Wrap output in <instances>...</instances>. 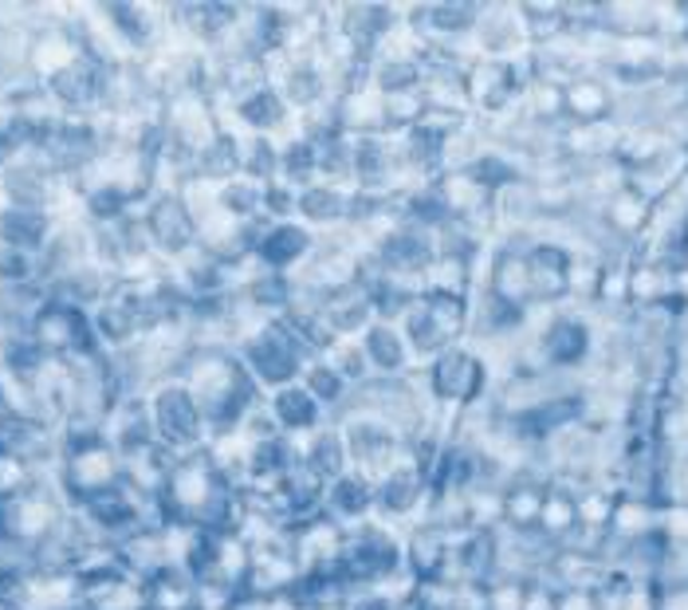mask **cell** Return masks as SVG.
Here are the masks:
<instances>
[{
    "mask_svg": "<svg viewBox=\"0 0 688 610\" xmlns=\"http://www.w3.org/2000/svg\"><path fill=\"white\" fill-rule=\"evenodd\" d=\"M319 248V233L304 221H264L256 228L252 260L272 275H295Z\"/></svg>",
    "mask_w": 688,
    "mask_h": 610,
    "instance_id": "6",
    "label": "cell"
},
{
    "mask_svg": "<svg viewBox=\"0 0 688 610\" xmlns=\"http://www.w3.org/2000/svg\"><path fill=\"white\" fill-rule=\"evenodd\" d=\"M614 87L598 75H579L570 79L562 87V110L574 127H598V122H609L614 115Z\"/></svg>",
    "mask_w": 688,
    "mask_h": 610,
    "instance_id": "19",
    "label": "cell"
},
{
    "mask_svg": "<svg viewBox=\"0 0 688 610\" xmlns=\"http://www.w3.org/2000/svg\"><path fill=\"white\" fill-rule=\"evenodd\" d=\"M323 512L343 528H358V524L378 516V484L363 472H343L339 481L327 484L323 492Z\"/></svg>",
    "mask_w": 688,
    "mask_h": 610,
    "instance_id": "12",
    "label": "cell"
},
{
    "mask_svg": "<svg viewBox=\"0 0 688 610\" xmlns=\"http://www.w3.org/2000/svg\"><path fill=\"white\" fill-rule=\"evenodd\" d=\"M299 383L307 386V390H311V398L319 406H323V410H334V406H343L346 398H351L354 394V386L346 383L343 374L334 371L331 363H327L323 354H319V359H315L311 366H307L304 371V378H299Z\"/></svg>",
    "mask_w": 688,
    "mask_h": 610,
    "instance_id": "25",
    "label": "cell"
},
{
    "mask_svg": "<svg viewBox=\"0 0 688 610\" xmlns=\"http://www.w3.org/2000/svg\"><path fill=\"white\" fill-rule=\"evenodd\" d=\"M570 268L574 248L550 241V236H527V275H531V304H559L570 295Z\"/></svg>",
    "mask_w": 688,
    "mask_h": 610,
    "instance_id": "8",
    "label": "cell"
},
{
    "mask_svg": "<svg viewBox=\"0 0 688 610\" xmlns=\"http://www.w3.org/2000/svg\"><path fill=\"white\" fill-rule=\"evenodd\" d=\"M555 610H602V599L594 587H562Z\"/></svg>",
    "mask_w": 688,
    "mask_h": 610,
    "instance_id": "32",
    "label": "cell"
},
{
    "mask_svg": "<svg viewBox=\"0 0 688 610\" xmlns=\"http://www.w3.org/2000/svg\"><path fill=\"white\" fill-rule=\"evenodd\" d=\"M491 386L488 359L476 347H449L425 366V390L437 406H449L452 413L476 410Z\"/></svg>",
    "mask_w": 688,
    "mask_h": 610,
    "instance_id": "3",
    "label": "cell"
},
{
    "mask_svg": "<svg viewBox=\"0 0 688 610\" xmlns=\"http://www.w3.org/2000/svg\"><path fill=\"white\" fill-rule=\"evenodd\" d=\"M83 508H87L91 524H95V528H103V531L127 528V524H134V516H138L134 492L122 489V484H110V489L87 496V501H83Z\"/></svg>",
    "mask_w": 688,
    "mask_h": 610,
    "instance_id": "23",
    "label": "cell"
},
{
    "mask_svg": "<svg viewBox=\"0 0 688 610\" xmlns=\"http://www.w3.org/2000/svg\"><path fill=\"white\" fill-rule=\"evenodd\" d=\"M146 233H150V241L169 256H189L197 245V236H201L197 233L193 213H189V206L177 193L157 197L154 206H150Z\"/></svg>",
    "mask_w": 688,
    "mask_h": 610,
    "instance_id": "11",
    "label": "cell"
},
{
    "mask_svg": "<svg viewBox=\"0 0 688 610\" xmlns=\"http://www.w3.org/2000/svg\"><path fill=\"white\" fill-rule=\"evenodd\" d=\"M323 359L334 366V371L343 374L354 390H358L366 378H373V371H370V363H366V351H363V343H358V339H334V343L323 351Z\"/></svg>",
    "mask_w": 688,
    "mask_h": 610,
    "instance_id": "26",
    "label": "cell"
},
{
    "mask_svg": "<svg viewBox=\"0 0 688 610\" xmlns=\"http://www.w3.org/2000/svg\"><path fill=\"white\" fill-rule=\"evenodd\" d=\"M268 418H272V425L284 437H292V442H304L307 433H315L319 425H327V410L311 398V390H307L304 383H292V386H280V390L268 394Z\"/></svg>",
    "mask_w": 688,
    "mask_h": 610,
    "instance_id": "10",
    "label": "cell"
},
{
    "mask_svg": "<svg viewBox=\"0 0 688 610\" xmlns=\"http://www.w3.org/2000/svg\"><path fill=\"white\" fill-rule=\"evenodd\" d=\"M579 528V492L570 489L567 481L550 477L547 501H543V516H539V536L550 543H567Z\"/></svg>",
    "mask_w": 688,
    "mask_h": 610,
    "instance_id": "21",
    "label": "cell"
},
{
    "mask_svg": "<svg viewBox=\"0 0 688 610\" xmlns=\"http://www.w3.org/2000/svg\"><path fill=\"white\" fill-rule=\"evenodd\" d=\"M476 16H481V4H461V0L417 4V9L402 12L405 28L422 39L425 48H461V44H472Z\"/></svg>",
    "mask_w": 688,
    "mask_h": 610,
    "instance_id": "7",
    "label": "cell"
},
{
    "mask_svg": "<svg viewBox=\"0 0 688 610\" xmlns=\"http://www.w3.org/2000/svg\"><path fill=\"white\" fill-rule=\"evenodd\" d=\"M32 339H36L44 351L91 354L95 351V324L71 304H48V307H39V315L32 319Z\"/></svg>",
    "mask_w": 688,
    "mask_h": 610,
    "instance_id": "9",
    "label": "cell"
},
{
    "mask_svg": "<svg viewBox=\"0 0 688 610\" xmlns=\"http://www.w3.org/2000/svg\"><path fill=\"white\" fill-rule=\"evenodd\" d=\"M398 327H402L405 343L413 351V363L429 366L437 354H444L449 347H461V339L468 335V295L422 288L413 295V304L405 307Z\"/></svg>",
    "mask_w": 688,
    "mask_h": 610,
    "instance_id": "2",
    "label": "cell"
},
{
    "mask_svg": "<svg viewBox=\"0 0 688 610\" xmlns=\"http://www.w3.org/2000/svg\"><path fill=\"white\" fill-rule=\"evenodd\" d=\"M358 343H363L366 363H370V371L378 374V378H402L410 366H417L413 363V351H410V343H405L402 327L390 324V319H373Z\"/></svg>",
    "mask_w": 688,
    "mask_h": 610,
    "instance_id": "16",
    "label": "cell"
},
{
    "mask_svg": "<svg viewBox=\"0 0 688 610\" xmlns=\"http://www.w3.org/2000/svg\"><path fill=\"white\" fill-rule=\"evenodd\" d=\"M48 233V221L44 213L32 206H9L0 213V241L4 248H24V253H36V245Z\"/></svg>",
    "mask_w": 688,
    "mask_h": 610,
    "instance_id": "24",
    "label": "cell"
},
{
    "mask_svg": "<svg viewBox=\"0 0 688 610\" xmlns=\"http://www.w3.org/2000/svg\"><path fill=\"white\" fill-rule=\"evenodd\" d=\"M559 607V590L550 587L547 579H527V599H523V610H555Z\"/></svg>",
    "mask_w": 688,
    "mask_h": 610,
    "instance_id": "31",
    "label": "cell"
},
{
    "mask_svg": "<svg viewBox=\"0 0 688 610\" xmlns=\"http://www.w3.org/2000/svg\"><path fill=\"white\" fill-rule=\"evenodd\" d=\"M48 91L63 107H91V103L103 95V68H98L95 59L79 56L71 59L63 71L48 75Z\"/></svg>",
    "mask_w": 688,
    "mask_h": 610,
    "instance_id": "20",
    "label": "cell"
},
{
    "mask_svg": "<svg viewBox=\"0 0 688 610\" xmlns=\"http://www.w3.org/2000/svg\"><path fill=\"white\" fill-rule=\"evenodd\" d=\"M299 445V465H304L307 472H311L315 481H339L343 472H351V457H346V442H343V430L334 422L319 425L315 433H307Z\"/></svg>",
    "mask_w": 688,
    "mask_h": 610,
    "instance_id": "17",
    "label": "cell"
},
{
    "mask_svg": "<svg viewBox=\"0 0 688 610\" xmlns=\"http://www.w3.org/2000/svg\"><path fill=\"white\" fill-rule=\"evenodd\" d=\"M535 347H539V359L547 366H579L586 363L594 339H590L586 319H579V315H555L539 331Z\"/></svg>",
    "mask_w": 688,
    "mask_h": 610,
    "instance_id": "15",
    "label": "cell"
},
{
    "mask_svg": "<svg viewBox=\"0 0 688 610\" xmlns=\"http://www.w3.org/2000/svg\"><path fill=\"white\" fill-rule=\"evenodd\" d=\"M233 115L240 118L245 134H260V138H284L287 130L295 127L292 107H287L284 95H280L272 83L260 87L256 95H248L245 103H236Z\"/></svg>",
    "mask_w": 688,
    "mask_h": 610,
    "instance_id": "18",
    "label": "cell"
},
{
    "mask_svg": "<svg viewBox=\"0 0 688 610\" xmlns=\"http://www.w3.org/2000/svg\"><path fill=\"white\" fill-rule=\"evenodd\" d=\"M527 579L523 575H496L488 583V610H523Z\"/></svg>",
    "mask_w": 688,
    "mask_h": 610,
    "instance_id": "27",
    "label": "cell"
},
{
    "mask_svg": "<svg viewBox=\"0 0 688 610\" xmlns=\"http://www.w3.org/2000/svg\"><path fill=\"white\" fill-rule=\"evenodd\" d=\"M32 275V253L24 248H0V280L4 284H24Z\"/></svg>",
    "mask_w": 688,
    "mask_h": 610,
    "instance_id": "30",
    "label": "cell"
},
{
    "mask_svg": "<svg viewBox=\"0 0 688 610\" xmlns=\"http://www.w3.org/2000/svg\"><path fill=\"white\" fill-rule=\"evenodd\" d=\"M343 430L346 457H351V469L370 477L373 484L382 481L393 465L402 461L405 449H410V437H405L390 418L370 410H351L343 422H334Z\"/></svg>",
    "mask_w": 688,
    "mask_h": 610,
    "instance_id": "4",
    "label": "cell"
},
{
    "mask_svg": "<svg viewBox=\"0 0 688 610\" xmlns=\"http://www.w3.org/2000/svg\"><path fill=\"white\" fill-rule=\"evenodd\" d=\"M319 315H323L331 339H363L366 327L378 319L370 288L366 284H354V288H346V292L323 295V300H319Z\"/></svg>",
    "mask_w": 688,
    "mask_h": 610,
    "instance_id": "14",
    "label": "cell"
},
{
    "mask_svg": "<svg viewBox=\"0 0 688 610\" xmlns=\"http://www.w3.org/2000/svg\"><path fill=\"white\" fill-rule=\"evenodd\" d=\"M649 216H653V201H649L641 189L629 186V181L606 197V221H609V228H614V233H621V236L645 233Z\"/></svg>",
    "mask_w": 688,
    "mask_h": 610,
    "instance_id": "22",
    "label": "cell"
},
{
    "mask_svg": "<svg viewBox=\"0 0 688 610\" xmlns=\"http://www.w3.org/2000/svg\"><path fill=\"white\" fill-rule=\"evenodd\" d=\"M107 16L118 24V32L130 39V44H146L150 36H154V24H150V12L138 9V4H115V9H107Z\"/></svg>",
    "mask_w": 688,
    "mask_h": 610,
    "instance_id": "28",
    "label": "cell"
},
{
    "mask_svg": "<svg viewBox=\"0 0 688 610\" xmlns=\"http://www.w3.org/2000/svg\"><path fill=\"white\" fill-rule=\"evenodd\" d=\"M550 477H531V472H511V481L503 484V528L511 536H539L543 501H547Z\"/></svg>",
    "mask_w": 688,
    "mask_h": 610,
    "instance_id": "13",
    "label": "cell"
},
{
    "mask_svg": "<svg viewBox=\"0 0 688 610\" xmlns=\"http://www.w3.org/2000/svg\"><path fill=\"white\" fill-rule=\"evenodd\" d=\"M661 536L677 548H688V501L661 508Z\"/></svg>",
    "mask_w": 688,
    "mask_h": 610,
    "instance_id": "29",
    "label": "cell"
},
{
    "mask_svg": "<svg viewBox=\"0 0 688 610\" xmlns=\"http://www.w3.org/2000/svg\"><path fill=\"white\" fill-rule=\"evenodd\" d=\"M657 610H688V579L657 595Z\"/></svg>",
    "mask_w": 688,
    "mask_h": 610,
    "instance_id": "33",
    "label": "cell"
},
{
    "mask_svg": "<svg viewBox=\"0 0 688 610\" xmlns=\"http://www.w3.org/2000/svg\"><path fill=\"white\" fill-rule=\"evenodd\" d=\"M315 359H319V354H315L280 315H264L260 324H252L240 335V363L248 366V374H252L256 386L264 394L299 383Z\"/></svg>",
    "mask_w": 688,
    "mask_h": 610,
    "instance_id": "1",
    "label": "cell"
},
{
    "mask_svg": "<svg viewBox=\"0 0 688 610\" xmlns=\"http://www.w3.org/2000/svg\"><path fill=\"white\" fill-rule=\"evenodd\" d=\"M150 413H154L157 445L186 453V457H193V449H201V442H205V433H213L205 410L197 406V398L181 383L162 386L154 394V402H150Z\"/></svg>",
    "mask_w": 688,
    "mask_h": 610,
    "instance_id": "5",
    "label": "cell"
}]
</instances>
